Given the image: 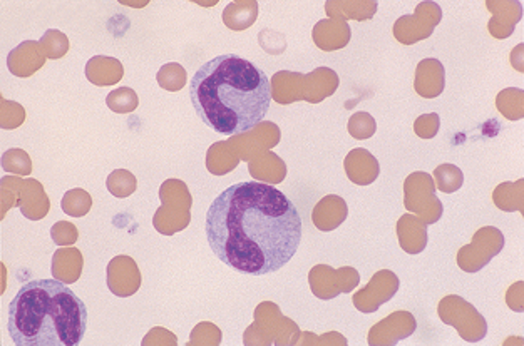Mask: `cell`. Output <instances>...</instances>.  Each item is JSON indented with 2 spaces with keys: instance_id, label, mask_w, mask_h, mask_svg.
Returning a JSON list of instances; mask_svg holds the SVG:
<instances>
[{
  "instance_id": "obj_5",
  "label": "cell",
  "mask_w": 524,
  "mask_h": 346,
  "mask_svg": "<svg viewBox=\"0 0 524 346\" xmlns=\"http://www.w3.org/2000/svg\"><path fill=\"white\" fill-rule=\"evenodd\" d=\"M437 313L444 325L454 326L459 336L468 343H478L487 334V323L483 315L457 294L444 296L439 301Z\"/></svg>"
},
{
  "instance_id": "obj_21",
  "label": "cell",
  "mask_w": 524,
  "mask_h": 346,
  "mask_svg": "<svg viewBox=\"0 0 524 346\" xmlns=\"http://www.w3.org/2000/svg\"><path fill=\"white\" fill-rule=\"evenodd\" d=\"M124 76L121 61L108 55H95L86 64V78L99 87L116 86Z\"/></svg>"
},
{
  "instance_id": "obj_30",
  "label": "cell",
  "mask_w": 524,
  "mask_h": 346,
  "mask_svg": "<svg viewBox=\"0 0 524 346\" xmlns=\"http://www.w3.org/2000/svg\"><path fill=\"white\" fill-rule=\"evenodd\" d=\"M156 80H158V86L164 91L178 93L187 86L188 74H187V69L181 64L170 62V64L160 67V70L156 74Z\"/></svg>"
},
{
  "instance_id": "obj_29",
  "label": "cell",
  "mask_w": 524,
  "mask_h": 346,
  "mask_svg": "<svg viewBox=\"0 0 524 346\" xmlns=\"http://www.w3.org/2000/svg\"><path fill=\"white\" fill-rule=\"evenodd\" d=\"M61 208L64 214L71 218H82L91 211L93 208V196L84 189H71L61 201Z\"/></svg>"
},
{
  "instance_id": "obj_2",
  "label": "cell",
  "mask_w": 524,
  "mask_h": 346,
  "mask_svg": "<svg viewBox=\"0 0 524 346\" xmlns=\"http://www.w3.org/2000/svg\"><path fill=\"white\" fill-rule=\"evenodd\" d=\"M189 95L206 126L233 137L263 122L271 103V82L254 62L225 54L195 72Z\"/></svg>"
},
{
  "instance_id": "obj_31",
  "label": "cell",
  "mask_w": 524,
  "mask_h": 346,
  "mask_svg": "<svg viewBox=\"0 0 524 346\" xmlns=\"http://www.w3.org/2000/svg\"><path fill=\"white\" fill-rule=\"evenodd\" d=\"M270 154H271L270 151H267V152L263 151L262 154H258L256 158L248 162V168L252 171V176L256 179H263V181H269V183H282L283 179H285V174L277 171L279 168L285 169L282 160L275 162L273 166H270Z\"/></svg>"
},
{
  "instance_id": "obj_37",
  "label": "cell",
  "mask_w": 524,
  "mask_h": 346,
  "mask_svg": "<svg viewBox=\"0 0 524 346\" xmlns=\"http://www.w3.org/2000/svg\"><path fill=\"white\" fill-rule=\"evenodd\" d=\"M347 131L357 141L370 139L377 131L376 119L369 112H365V111L355 112V114H352V118L349 119Z\"/></svg>"
},
{
  "instance_id": "obj_14",
  "label": "cell",
  "mask_w": 524,
  "mask_h": 346,
  "mask_svg": "<svg viewBox=\"0 0 524 346\" xmlns=\"http://www.w3.org/2000/svg\"><path fill=\"white\" fill-rule=\"evenodd\" d=\"M46 61H47V55L42 49L41 42L26 40L9 53L7 67H9V72L14 74L15 78H30L32 74H36L44 67Z\"/></svg>"
},
{
  "instance_id": "obj_33",
  "label": "cell",
  "mask_w": 524,
  "mask_h": 346,
  "mask_svg": "<svg viewBox=\"0 0 524 346\" xmlns=\"http://www.w3.org/2000/svg\"><path fill=\"white\" fill-rule=\"evenodd\" d=\"M106 186H108V191L112 196L124 200V198H129L135 193L137 181H136L135 174L131 173V171L116 169V171L109 174Z\"/></svg>"
},
{
  "instance_id": "obj_36",
  "label": "cell",
  "mask_w": 524,
  "mask_h": 346,
  "mask_svg": "<svg viewBox=\"0 0 524 346\" xmlns=\"http://www.w3.org/2000/svg\"><path fill=\"white\" fill-rule=\"evenodd\" d=\"M42 49L47 55V59H62L69 51V39L68 36L57 29H49L44 32L41 40Z\"/></svg>"
},
{
  "instance_id": "obj_20",
  "label": "cell",
  "mask_w": 524,
  "mask_h": 346,
  "mask_svg": "<svg viewBox=\"0 0 524 346\" xmlns=\"http://www.w3.org/2000/svg\"><path fill=\"white\" fill-rule=\"evenodd\" d=\"M340 80L336 70L329 67H319L313 72L304 76V101H309L312 104L322 103L329 95L336 93Z\"/></svg>"
},
{
  "instance_id": "obj_27",
  "label": "cell",
  "mask_w": 524,
  "mask_h": 346,
  "mask_svg": "<svg viewBox=\"0 0 524 346\" xmlns=\"http://www.w3.org/2000/svg\"><path fill=\"white\" fill-rule=\"evenodd\" d=\"M489 11H493V19L489 21V32L496 39H506V37H510L511 34L514 32V26L523 17V9H521V4L520 2H516V5L511 9V12H506V15H501L495 9H489Z\"/></svg>"
},
{
  "instance_id": "obj_26",
  "label": "cell",
  "mask_w": 524,
  "mask_h": 346,
  "mask_svg": "<svg viewBox=\"0 0 524 346\" xmlns=\"http://www.w3.org/2000/svg\"><path fill=\"white\" fill-rule=\"evenodd\" d=\"M493 200L501 211L523 213V179L516 183H501L493 193Z\"/></svg>"
},
{
  "instance_id": "obj_22",
  "label": "cell",
  "mask_w": 524,
  "mask_h": 346,
  "mask_svg": "<svg viewBox=\"0 0 524 346\" xmlns=\"http://www.w3.org/2000/svg\"><path fill=\"white\" fill-rule=\"evenodd\" d=\"M84 260L78 248L61 246L53 256V276L64 284H72L81 278Z\"/></svg>"
},
{
  "instance_id": "obj_7",
  "label": "cell",
  "mask_w": 524,
  "mask_h": 346,
  "mask_svg": "<svg viewBox=\"0 0 524 346\" xmlns=\"http://www.w3.org/2000/svg\"><path fill=\"white\" fill-rule=\"evenodd\" d=\"M504 235L495 227L478 229L470 244L457 251V267L466 273H478L504 250Z\"/></svg>"
},
{
  "instance_id": "obj_4",
  "label": "cell",
  "mask_w": 524,
  "mask_h": 346,
  "mask_svg": "<svg viewBox=\"0 0 524 346\" xmlns=\"http://www.w3.org/2000/svg\"><path fill=\"white\" fill-rule=\"evenodd\" d=\"M162 208L156 210L153 225L164 236H173L187 229L191 221L193 198L187 183L179 179H168L160 187Z\"/></svg>"
},
{
  "instance_id": "obj_24",
  "label": "cell",
  "mask_w": 524,
  "mask_h": 346,
  "mask_svg": "<svg viewBox=\"0 0 524 346\" xmlns=\"http://www.w3.org/2000/svg\"><path fill=\"white\" fill-rule=\"evenodd\" d=\"M223 22L229 27V30L242 32L248 27L255 24L258 17V4L255 0H246V2H233L227 5L223 11Z\"/></svg>"
},
{
  "instance_id": "obj_15",
  "label": "cell",
  "mask_w": 524,
  "mask_h": 346,
  "mask_svg": "<svg viewBox=\"0 0 524 346\" xmlns=\"http://www.w3.org/2000/svg\"><path fill=\"white\" fill-rule=\"evenodd\" d=\"M344 169L349 177L350 183L357 186H369L377 181L380 174V164L370 151L357 147L352 149L344 161Z\"/></svg>"
},
{
  "instance_id": "obj_8",
  "label": "cell",
  "mask_w": 524,
  "mask_h": 346,
  "mask_svg": "<svg viewBox=\"0 0 524 346\" xmlns=\"http://www.w3.org/2000/svg\"><path fill=\"white\" fill-rule=\"evenodd\" d=\"M443 19V9L434 2H422L412 15H403L394 24V37L403 45H412L432 36Z\"/></svg>"
},
{
  "instance_id": "obj_23",
  "label": "cell",
  "mask_w": 524,
  "mask_h": 346,
  "mask_svg": "<svg viewBox=\"0 0 524 346\" xmlns=\"http://www.w3.org/2000/svg\"><path fill=\"white\" fill-rule=\"evenodd\" d=\"M271 82V97L279 104H290L302 101L304 95V74L298 72H279L273 76Z\"/></svg>"
},
{
  "instance_id": "obj_19",
  "label": "cell",
  "mask_w": 524,
  "mask_h": 346,
  "mask_svg": "<svg viewBox=\"0 0 524 346\" xmlns=\"http://www.w3.org/2000/svg\"><path fill=\"white\" fill-rule=\"evenodd\" d=\"M347 214H349V208L344 198L330 194L315 204L312 211V221L317 229L329 233L340 227L347 219Z\"/></svg>"
},
{
  "instance_id": "obj_38",
  "label": "cell",
  "mask_w": 524,
  "mask_h": 346,
  "mask_svg": "<svg viewBox=\"0 0 524 346\" xmlns=\"http://www.w3.org/2000/svg\"><path fill=\"white\" fill-rule=\"evenodd\" d=\"M338 5L345 11L349 9V12L337 15L336 19L340 21H347V19L367 21V19H372L377 11V2H338Z\"/></svg>"
},
{
  "instance_id": "obj_32",
  "label": "cell",
  "mask_w": 524,
  "mask_h": 346,
  "mask_svg": "<svg viewBox=\"0 0 524 346\" xmlns=\"http://www.w3.org/2000/svg\"><path fill=\"white\" fill-rule=\"evenodd\" d=\"M497 111L510 120L523 118V91L521 89H504L496 99Z\"/></svg>"
},
{
  "instance_id": "obj_41",
  "label": "cell",
  "mask_w": 524,
  "mask_h": 346,
  "mask_svg": "<svg viewBox=\"0 0 524 346\" xmlns=\"http://www.w3.org/2000/svg\"><path fill=\"white\" fill-rule=\"evenodd\" d=\"M439 128H441V119H439V116L436 112L422 114L414 122V133L420 139H432V137H436V134L439 133Z\"/></svg>"
},
{
  "instance_id": "obj_3",
  "label": "cell",
  "mask_w": 524,
  "mask_h": 346,
  "mask_svg": "<svg viewBox=\"0 0 524 346\" xmlns=\"http://www.w3.org/2000/svg\"><path fill=\"white\" fill-rule=\"evenodd\" d=\"M7 328L17 346L79 345L87 308L62 281H29L9 305Z\"/></svg>"
},
{
  "instance_id": "obj_1",
  "label": "cell",
  "mask_w": 524,
  "mask_h": 346,
  "mask_svg": "<svg viewBox=\"0 0 524 346\" xmlns=\"http://www.w3.org/2000/svg\"><path fill=\"white\" fill-rule=\"evenodd\" d=\"M302 218L282 191L238 183L218 194L206 214V238L227 267L252 276L282 269L302 241Z\"/></svg>"
},
{
  "instance_id": "obj_35",
  "label": "cell",
  "mask_w": 524,
  "mask_h": 346,
  "mask_svg": "<svg viewBox=\"0 0 524 346\" xmlns=\"http://www.w3.org/2000/svg\"><path fill=\"white\" fill-rule=\"evenodd\" d=\"M106 104L116 114H129L139 106V99L131 87H120L108 94Z\"/></svg>"
},
{
  "instance_id": "obj_6",
  "label": "cell",
  "mask_w": 524,
  "mask_h": 346,
  "mask_svg": "<svg viewBox=\"0 0 524 346\" xmlns=\"http://www.w3.org/2000/svg\"><path fill=\"white\" fill-rule=\"evenodd\" d=\"M403 206L426 225H434L443 216V202L436 196L432 176L422 171L412 173L403 183Z\"/></svg>"
},
{
  "instance_id": "obj_13",
  "label": "cell",
  "mask_w": 524,
  "mask_h": 346,
  "mask_svg": "<svg viewBox=\"0 0 524 346\" xmlns=\"http://www.w3.org/2000/svg\"><path fill=\"white\" fill-rule=\"evenodd\" d=\"M417 321L409 311H394L369 332V345H395L416 332Z\"/></svg>"
},
{
  "instance_id": "obj_10",
  "label": "cell",
  "mask_w": 524,
  "mask_h": 346,
  "mask_svg": "<svg viewBox=\"0 0 524 346\" xmlns=\"http://www.w3.org/2000/svg\"><path fill=\"white\" fill-rule=\"evenodd\" d=\"M2 187L14 194L15 204L30 221H39L49 213L51 202L41 183L36 179L22 177H4Z\"/></svg>"
},
{
  "instance_id": "obj_18",
  "label": "cell",
  "mask_w": 524,
  "mask_h": 346,
  "mask_svg": "<svg viewBox=\"0 0 524 346\" xmlns=\"http://www.w3.org/2000/svg\"><path fill=\"white\" fill-rule=\"evenodd\" d=\"M313 42L325 53L344 49L350 42V27L340 19H323L317 22L312 32Z\"/></svg>"
},
{
  "instance_id": "obj_17",
  "label": "cell",
  "mask_w": 524,
  "mask_h": 346,
  "mask_svg": "<svg viewBox=\"0 0 524 346\" xmlns=\"http://www.w3.org/2000/svg\"><path fill=\"white\" fill-rule=\"evenodd\" d=\"M399 246L407 254L422 253L428 246V225L416 214H403L395 225Z\"/></svg>"
},
{
  "instance_id": "obj_12",
  "label": "cell",
  "mask_w": 524,
  "mask_h": 346,
  "mask_svg": "<svg viewBox=\"0 0 524 346\" xmlns=\"http://www.w3.org/2000/svg\"><path fill=\"white\" fill-rule=\"evenodd\" d=\"M109 292L118 298H129L141 288V271L131 256L120 254L109 261L106 268Z\"/></svg>"
},
{
  "instance_id": "obj_28",
  "label": "cell",
  "mask_w": 524,
  "mask_h": 346,
  "mask_svg": "<svg viewBox=\"0 0 524 346\" xmlns=\"http://www.w3.org/2000/svg\"><path fill=\"white\" fill-rule=\"evenodd\" d=\"M432 174H434L432 179H434L436 189H439L445 194L457 193L464 185V174L454 164H441L434 169Z\"/></svg>"
},
{
  "instance_id": "obj_34",
  "label": "cell",
  "mask_w": 524,
  "mask_h": 346,
  "mask_svg": "<svg viewBox=\"0 0 524 346\" xmlns=\"http://www.w3.org/2000/svg\"><path fill=\"white\" fill-rule=\"evenodd\" d=\"M2 169L5 173L15 174L19 177L32 173V161L22 149H9L2 154Z\"/></svg>"
},
{
  "instance_id": "obj_40",
  "label": "cell",
  "mask_w": 524,
  "mask_h": 346,
  "mask_svg": "<svg viewBox=\"0 0 524 346\" xmlns=\"http://www.w3.org/2000/svg\"><path fill=\"white\" fill-rule=\"evenodd\" d=\"M51 238L57 246H72L79 238V231L69 221H57L54 227H51Z\"/></svg>"
},
{
  "instance_id": "obj_9",
  "label": "cell",
  "mask_w": 524,
  "mask_h": 346,
  "mask_svg": "<svg viewBox=\"0 0 524 346\" xmlns=\"http://www.w3.org/2000/svg\"><path fill=\"white\" fill-rule=\"evenodd\" d=\"M310 290L319 300H334L338 294L350 293L359 283L361 275L353 268L340 269L317 265L309 273Z\"/></svg>"
},
{
  "instance_id": "obj_25",
  "label": "cell",
  "mask_w": 524,
  "mask_h": 346,
  "mask_svg": "<svg viewBox=\"0 0 524 346\" xmlns=\"http://www.w3.org/2000/svg\"><path fill=\"white\" fill-rule=\"evenodd\" d=\"M238 162H240V158L229 141L227 143L220 141L208 149L206 168L210 173L215 174V176L229 173L231 169H235L238 166Z\"/></svg>"
},
{
  "instance_id": "obj_39",
  "label": "cell",
  "mask_w": 524,
  "mask_h": 346,
  "mask_svg": "<svg viewBox=\"0 0 524 346\" xmlns=\"http://www.w3.org/2000/svg\"><path fill=\"white\" fill-rule=\"evenodd\" d=\"M2 103V129H15L26 120V111L21 104L14 101H5L4 97L0 99Z\"/></svg>"
},
{
  "instance_id": "obj_16",
  "label": "cell",
  "mask_w": 524,
  "mask_h": 346,
  "mask_svg": "<svg viewBox=\"0 0 524 346\" xmlns=\"http://www.w3.org/2000/svg\"><path fill=\"white\" fill-rule=\"evenodd\" d=\"M445 86V70L437 59H424L417 64L414 89L424 99L439 97Z\"/></svg>"
},
{
  "instance_id": "obj_11",
  "label": "cell",
  "mask_w": 524,
  "mask_h": 346,
  "mask_svg": "<svg viewBox=\"0 0 524 346\" xmlns=\"http://www.w3.org/2000/svg\"><path fill=\"white\" fill-rule=\"evenodd\" d=\"M401 286L397 275L390 269H380L367 283V286L352 296V303L361 313H376L384 303L390 301Z\"/></svg>"
}]
</instances>
